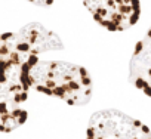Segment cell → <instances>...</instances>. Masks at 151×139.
I'll use <instances>...</instances> for the list:
<instances>
[{
    "mask_svg": "<svg viewBox=\"0 0 151 139\" xmlns=\"http://www.w3.org/2000/svg\"><path fill=\"white\" fill-rule=\"evenodd\" d=\"M86 139H151V130L122 111L104 110L91 117Z\"/></svg>",
    "mask_w": 151,
    "mask_h": 139,
    "instance_id": "obj_3",
    "label": "cell"
},
{
    "mask_svg": "<svg viewBox=\"0 0 151 139\" xmlns=\"http://www.w3.org/2000/svg\"><path fill=\"white\" fill-rule=\"evenodd\" d=\"M18 34L24 39V42L30 46L31 52L34 55H40L49 50H59L62 49V42L59 40V37L47 30L46 27H43L39 22H31L25 27H22Z\"/></svg>",
    "mask_w": 151,
    "mask_h": 139,
    "instance_id": "obj_7",
    "label": "cell"
},
{
    "mask_svg": "<svg viewBox=\"0 0 151 139\" xmlns=\"http://www.w3.org/2000/svg\"><path fill=\"white\" fill-rule=\"evenodd\" d=\"M129 79L136 89L151 98V27L135 46L129 65Z\"/></svg>",
    "mask_w": 151,
    "mask_h": 139,
    "instance_id": "obj_5",
    "label": "cell"
},
{
    "mask_svg": "<svg viewBox=\"0 0 151 139\" xmlns=\"http://www.w3.org/2000/svg\"><path fill=\"white\" fill-rule=\"evenodd\" d=\"M39 55H34L30 46L18 33L0 34V67H19L34 64Z\"/></svg>",
    "mask_w": 151,
    "mask_h": 139,
    "instance_id": "obj_6",
    "label": "cell"
},
{
    "mask_svg": "<svg viewBox=\"0 0 151 139\" xmlns=\"http://www.w3.org/2000/svg\"><path fill=\"white\" fill-rule=\"evenodd\" d=\"M22 71L30 89L70 105H86L92 98L93 83L85 67L65 61L37 59Z\"/></svg>",
    "mask_w": 151,
    "mask_h": 139,
    "instance_id": "obj_1",
    "label": "cell"
},
{
    "mask_svg": "<svg viewBox=\"0 0 151 139\" xmlns=\"http://www.w3.org/2000/svg\"><path fill=\"white\" fill-rule=\"evenodd\" d=\"M92 18L108 31H124L141 16L139 0H83Z\"/></svg>",
    "mask_w": 151,
    "mask_h": 139,
    "instance_id": "obj_4",
    "label": "cell"
},
{
    "mask_svg": "<svg viewBox=\"0 0 151 139\" xmlns=\"http://www.w3.org/2000/svg\"><path fill=\"white\" fill-rule=\"evenodd\" d=\"M30 86L19 67H0V132H12L25 123Z\"/></svg>",
    "mask_w": 151,
    "mask_h": 139,
    "instance_id": "obj_2",
    "label": "cell"
},
{
    "mask_svg": "<svg viewBox=\"0 0 151 139\" xmlns=\"http://www.w3.org/2000/svg\"><path fill=\"white\" fill-rule=\"evenodd\" d=\"M28 2L33 5H37V6H50L55 0H28Z\"/></svg>",
    "mask_w": 151,
    "mask_h": 139,
    "instance_id": "obj_8",
    "label": "cell"
}]
</instances>
